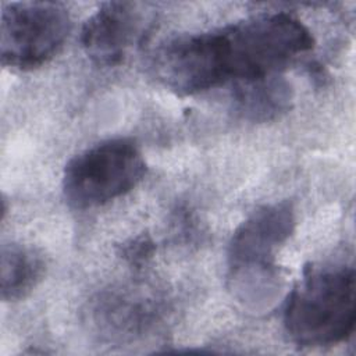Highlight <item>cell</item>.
I'll list each match as a JSON object with an SVG mask.
<instances>
[{"instance_id": "9", "label": "cell", "mask_w": 356, "mask_h": 356, "mask_svg": "<svg viewBox=\"0 0 356 356\" xmlns=\"http://www.w3.org/2000/svg\"><path fill=\"white\" fill-rule=\"evenodd\" d=\"M150 242H147L146 239H143V238H140V239H138V241H134V243L132 245H129L128 248H127V252H125V257H128V259H131V261H136V260H139V259H143V256H146V254H149L150 253Z\"/></svg>"}, {"instance_id": "4", "label": "cell", "mask_w": 356, "mask_h": 356, "mask_svg": "<svg viewBox=\"0 0 356 356\" xmlns=\"http://www.w3.org/2000/svg\"><path fill=\"white\" fill-rule=\"evenodd\" d=\"M145 172V159L134 140L107 139L82 150L65 164L63 193L71 207L93 209L134 189Z\"/></svg>"}, {"instance_id": "6", "label": "cell", "mask_w": 356, "mask_h": 356, "mask_svg": "<svg viewBox=\"0 0 356 356\" xmlns=\"http://www.w3.org/2000/svg\"><path fill=\"white\" fill-rule=\"evenodd\" d=\"M146 21L147 17L135 3H104L83 24L82 47L95 64L117 65L145 35Z\"/></svg>"}, {"instance_id": "1", "label": "cell", "mask_w": 356, "mask_h": 356, "mask_svg": "<svg viewBox=\"0 0 356 356\" xmlns=\"http://www.w3.org/2000/svg\"><path fill=\"white\" fill-rule=\"evenodd\" d=\"M313 46L314 39L299 18L271 13L175 38L156 51L152 67L170 90L195 95L229 81L280 74Z\"/></svg>"}, {"instance_id": "7", "label": "cell", "mask_w": 356, "mask_h": 356, "mask_svg": "<svg viewBox=\"0 0 356 356\" xmlns=\"http://www.w3.org/2000/svg\"><path fill=\"white\" fill-rule=\"evenodd\" d=\"M236 110L253 122L278 118L291 108L292 88L281 74L234 83Z\"/></svg>"}, {"instance_id": "2", "label": "cell", "mask_w": 356, "mask_h": 356, "mask_svg": "<svg viewBox=\"0 0 356 356\" xmlns=\"http://www.w3.org/2000/svg\"><path fill=\"white\" fill-rule=\"evenodd\" d=\"M355 270L350 266L310 267L288 295L284 328L298 346H330L346 341L356 323Z\"/></svg>"}, {"instance_id": "3", "label": "cell", "mask_w": 356, "mask_h": 356, "mask_svg": "<svg viewBox=\"0 0 356 356\" xmlns=\"http://www.w3.org/2000/svg\"><path fill=\"white\" fill-rule=\"evenodd\" d=\"M295 221L292 203L282 200L259 207L235 229L228 245L229 281L248 307L263 310L275 302L281 289L275 254L292 235Z\"/></svg>"}, {"instance_id": "8", "label": "cell", "mask_w": 356, "mask_h": 356, "mask_svg": "<svg viewBox=\"0 0 356 356\" xmlns=\"http://www.w3.org/2000/svg\"><path fill=\"white\" fill-rule=\"evenodd\" d=\"M0 289L4 302L25 298L42 280L44 261L42 254L26 245L6 243L1 246Z\"/></svg>"}, {"instance_id": "5", "label": "cell", "mask_w": 356, "mask_h": 356, "mask_svg": "<svg viewBox=\"0 0 356 356\" xmlns=\"http://www.w3.org/2000/svg\"><path fill=\"white\" fill-rule=\"evenodd\" d=\"M70 31V14L57 3H8L1 13V63L19 71L38 68L60 51Z\"/></svg>"}]
</instances>
